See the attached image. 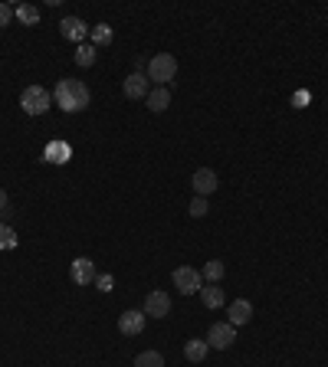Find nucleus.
<instances>
[{
    "mask_svg": "<svg viewBox=\"0 0 328 367\" xmlns=\"http://www.w3.org/2000/svg\"><path fill=\"white\" fill-rule=\"evenodd\" d=\"M89 99H92V95H89L86 82H79V79H60L56 89H53V102H56L66 115L82 112L89 105Z\"/></svg>",
    "mask_w": 328,
    "mask_h": 367,
    "instance_id": "f257e3e1",
    "label": "nucleus"
},
{
    "mask_svg": "<svg viewBox=\"0 0 328 367\" xmlns=\"http://www.w3.org/2000/svg\"><path fill=\"white\" fill-rule=\"evenodd\" d=\"M53 105V92H46L43 86H26L20 95V109L26 115H46Z\"/></svg>",
    "mask_w": 328,
    "mask_h": 367,
    "instance_id": "f03ea898",
    "label": "nucleus"
},
{
    "mask_svg": "<svg viewBox=\"0 0 328 367\" xmlns=\"http://www.w3.org/2000/svg\"><path fill=\"white\" fill-rule=\"evenodd\" d=\"M177 76V59L171 53H158L148 63V82H158V86H167L171 79Z\"/></svg>",
    "mask_w": 328,
    "mask_h": 367,
    "instance_id": "7ed1b4c3",
    "label": "nucleus"
},
{
    "mask_svg": "<svg viewBox=\"0 0 328 367\" xmlns=\"http://www.w3.org/2000/svg\"><path fill=\"white\" fill-rule=\"evenodd\" d=\"M171 279H174V289L181 292V295H190V292L203 289V276L197 272V269H190V266H177Z\"/></svg>",
    "mask_w": 328,
    "mask_h": 367,
    "instance_id": "20e7f679",
    "label": "nucleus"
},
{
    "mask_svg": "<svg viewBox=\"0 0 328 367\" xmlns=\"http://www.w3.org/2000/svg\"><path fill=\"white\" fill-rule=\"evenodd\" d=\"M203 341L210 344V348H217V351H227L230 344L237 341V328H233L230 321H217V325H210V331H207Z\"/></svg>",
    "mask_w": 328,
    "mask_h": 367,
    "instance_id": "39448f33",
    "label": "nucleus"
},
{
    "mask_svg": "<svg viewBox=\"0 0 328 367\" xmlns=\"http://www.w3.org/2000/svg\"><path fill=\"white\" fill-rule=\"evenodd\" d=\"M217 184H220V180H217V171H210V167H197L194 178H190V187H194L197 197H210L217 190Z\"/></svg>",
    "mask_w": 328,
    "mask_h": 367,
    "instance_id": "423d86ee",
    "label": "nucleus"
},
{
    "mask_svg": "<svg viewBox=\"0 0 328 367\" xmlns=\"http://www.w3.org/2000/svg\"><path fill=\"white\" fill-rule=\"evenodd\" d=\"M122 92H125V99L138 102V99H148V92H152V82L145 73H131V76L122 82Z\"/></svg>",
    "mask_w": 328,
    "mask_h": 367,
    "instance_id": "0eeeda50",
    "label": "nucleus"
},
{
    "mask_svg": "<svg viewBox=\"0 0 328 367\" xmlns=\"http://www.w3.org/2000/svg\"><path fill=\"white\" fill-rule=\"evenodd\" d=\"M95 263L92 259H86V256H79V259H73V266H69V279L76 282V285H92L95 282Z\"/></svg>",
    "mask_w": 328,
    "mask_h": 367,
    "instance_id": "6e6552de",
    "label": "nucleus"
},
{
    "mask_svg": "<svg viewBox=\"0 0 328 367\" xmlns=\"http://www.w3.org/2000/svg\"><path fill=\"white\" fill-rule=\"evenodd\" d=\"M145 315L148 318H167L171 315V299H167V292H161V289L148 292V299H145Z\"/></svg>",
    "mask_w": 328,
    "mask_h": 367,
    "instance_id": "1a4fd4ad",
    "label": "nucleus"
},
{
    "mask_svg": "<svg viewBox=\"0 0 328 367\" xmlns=\"http://www.w3.org/2000/svg\"><path fill=\"white\" fill-rule=\"evenodd\" d=\"M145 321H148V315H145V312L128 308V312H122V315H118V331H122V335H128V338H131V335H141V331H145Z\"/></svg>",
    "mask_w": 328,
    "mask_h": 367,
    "instance_id": "9d476101",
    "label": "nucleus"
},
{
    "mask_svg": "<svg viewBox=\"0 0 328 367\" xmlns=\"http://www.w3.org/2000/svg\"><path fill=\"white\" fill-rule=\"evenodd\" d=\"M60 33H63L69 43H86L89 26L82 23L79 17H63V20H60Z\"/></svg>",
    "mask_w": 328,
    "mask_h": 367,
    "instance_id": "9b49d317",
    "label": "nucleus"
},
{
    "mask_svg": "<svg viewBox=\"0 0 328 367\" xmlns=\"http://www.w3.org/2000/svg\"><path fill=\"white\" fill-rule=\"evenodd\" d=\"M250 318H253V302H246V299H237V302H230V325H233V328L246 325Z\"/></svg>",
    "mask_w": 328,
    "mask_h": 367,
    "instance_id": "f8f14e48",
    "label": "nucleus"
},
{
    "mask_svg": "<svg viewBox=\"0 0 328 367\" xmlns=\"http://www.w3.org/2000/svg\"><path fill=\"white\" fill-rule=\"evenodd\" d=\"M145 102H148V109H152V112H164V109L171 105V89H167V86H154Z\"/></svg>",
    "mask_w": 328,
    "mask_h": 367,
    "instance_id": "ddd939ff",
    "label": "nucleus"
},
{
    "mask_svg": "<svg viewBox=\"0 0 328 367\" xmlns=\"http://www.w3.org/2000/svg\"><path fill=\"white\" fill-rule=\"evenodd\" d=\"M201 299H203V305H207V308H220V305L227 302V295H224V289H220V285H214V282H210V285H203V289H201Z\"/></svg>",
    "mask_w": 328,
    "mask_h": 367,
    "instance_id": "4468645a",
    "label": "nucleus"
},
{
    "mask_svg": "<svg viewBox=\"0 0 328 367\" xmlns=\"http://www.w3.org/2000/svg\"><path fill=\"white\" fill-rule=\"evenodd\" d=\"M207 351H210V344L197 341V338H190V341L184 344V357H188V361H194V364H201L203 357H207Z\"/></svg>",
    "mask_w": 328,
    "mask_h": 367,
    "instance_id": "2eb2a0df",
    "label": "nucleus"
},
{
    "mask_svg": "<svg viewBox=\"0 0 328 367\" xmlns=\"http://www.w3.org/2000/svg\"><path fill=\"white\" fill-rule=\"evenodd\" d=\"M13 17H17L24 26H37L39 23V10L33 7V3H20V7H13Z\"/></svg>",
    "mask_w": 328,
    "mask_h": 367,
    "instance_id": "dca6fc26",
    "label": "nucleus"
},
{
    "mask_svg": "<svg viewBox=\"0 0 328 367\" xmlns=\"http://www.w3.org/2000/svg\"><path fill=\"white\" fill-rule=\"evenodd\" d=\"M89 37H92V46H105V43H112V26L109 23L89 26Z\"/></svg>",
    "mask_w": 328,
    "mask_h": 367,
    "instance_id": "f3484780",
    "label": "nucleus"
},
{
    "mask_svg": "<svg viewBox=\"0 0 328 367\" xmlns=\"http://www.w3.org/2000/svg\"><path fill=\"white\" fill-rule=\"evenodd\" d=\"M95 56H99V53H95V46H92V43H79L73 59H76V66H95Z\"/></svg>",
    "mask_w": 328,
    "mask_h": 367,
    "instance_id": "a211bd4d",
    "label": "nucleus"
},
{
    "mask_svg": "<svg viewBox=\"0 0 328 367\" xmlns=\"http://www.w3.org/2000/svg\"><path fill=\"white\" fill-rule=\"evenodd\" d=\"M224 272H227V269H224V263H220V259H210V263H207V266L201 269V276L207 279V282H214V285H220Z\"/></svg>",
    "mask_w": 328,
    "mask_h": 367,
    "instance_id": "6ab92c4d",
    "label": "nucleus"
},
{
    "mask_svg": "<svg viewBox=\"0 0 328 367\" xmlns=\"http://www.w3.org/2000/svg\"><path fill=\"white\" fill-rule=\"evenodd\" d=\"M135 367H164V357L158 355V351H141V355L135 357Z\"/></svg>",
    "mask_w": 328,
    "mask_h": 367,
    "instance_id": "aec40b11",
    "label": "nucleus"
},
{
    "mask_svg": "<svg viewBox=\"0 0 328 367\" xmlns=\"http://www.w3.org/2000/svg\"><path fill=\"white\" fill-rule=\"evenodd\" d=\"M17 243H20V240H17V233H13L7 223H0V250H13Z\"/></svg>",
    "mask_w": 328,
    "mask_h": 367,
    "instance_id": "412c9836",
    "label": "nucleus"
},
{
    "mask_svg": "<svg viewBox=\"0 0 328 367\" xmlns=\"http://www.w3.org/2000/svg\"><path fill=\"white\" fill-rule=\"evenodd\" d=\"M207 210H210V207H207V197H194V200H190V207H188V214L194 216V220L207 216Z\"/></svg>",
    "mask_w": 328,
    "mask_h": 367,
    "instance_id": "4be33fe9",
    "label": "nucleus"
},
{
    "mask_svg": "<svg viewBox=\"0 0 328 367\" xmlns=\"http://www.w3.org/2000/svg\"><path fill=\"white\" fill-rule=\"evenodd\" d=\"M50 161H60V164H66V161H69V148H66V144H50Z\"/></svg>",
    "mask_w": 328,
    "mask_h": 367,
    "instance_id": "5701e85b",
    "label": "nucleus"
},
{
    "mask_svg": "<svg viewBox=\"0 0 328 367\" xmlns=\"http://www.w3.org/2000/svg\"><path fill=\"white\" fill-rule=\"evenodd\" d=\"M95 285H99V292H112L115 289V279L109 276V272H99V276H95Z\"/></svg>",
    "mask_w": 328,
    "mask_h": 367,
    "instance_id": "b1692460",
    "label": "nucleus"
},
{
    "mask_svg": "<svg viewBox=\"0 0 328 367\" xmlns=\"http://www.w3.org/2000/svg\"><path fill=\"white\" fill-rule=\"evenodd\" d=\"M13 20V7H7V3H0V26H7Z\"/></svg>",
    "mask_w": 328,
    "mask_h": 367,
    "instance_id": "393cba45",
    "label": "nucleus"
},
{
    "mask_svg": "<svg viewBox=\"0 0 328 367\" xmlns=\"http://www.w3.org/2000/svg\"><path fill=\"white\" fill-rule=\"evenodd\" d=\"M305 102H309V92H299V95H292V105H295V109H305Z\"/></svg>",
    "mask_w": 328,
    "mask_h": 367,
    "instance_id": "a878e982",
    "label": "nucleus"
},
{
    "mask_svg": "<svg viewBox=\"0 0 328 367\" xmlns=\"http://www.w3.org/2000/svg\"><path fill=\"white\" fill-rule=\"evenodd\" d=\"M10 207V200H7V190H0V210H7Z\"/></svg>",
    "mask_w": 328,
    "mask_h": 367,
    "instance_id": "bb28decb",
    "label": "nucleus"
}]
</instances>
